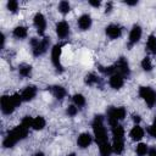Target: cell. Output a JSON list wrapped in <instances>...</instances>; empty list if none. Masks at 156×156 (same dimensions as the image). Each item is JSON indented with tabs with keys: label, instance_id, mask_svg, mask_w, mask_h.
I'll use <instances>...</instances> for the list:
<instances>
[{
	"label": "cell",
	"instance_id": "cell-1",
	"mask_svg": "<svg viewBox=\"0 0 156 156\" xmlns=\"http://www.w3.org/2000/svg\"><path fill=\"white\" fill-rule=\"evenodd\" d=\"M27 134H28V128H26L23 124H21L18 127H16L15 129H12L7 134V136L5 138L2 144H4L5 147H12L18 140L24 139L27 136Z\"/></svg>",
	"mask_w": 156,
	"mask_h": 156
},
{
	"label": "cell",
	"instance_id": "cell-2",
	"mask_svg": "<svg viewBox=\"0 0 156 156\" xmlns=\"http://www.w3.org/2000/svg\"><path fill=\"white\" fill-rule=\"evenodd\" d=\"M102 119H104L102 116H96L94 122H93V129H94L95 140H96V143L99 145L104 144V143H107V133H106V129L104 127Z\"/></svg>",
	"mask_w": 156,
	"mask_h": 156
},
{
	"label": "cell",
	"instance_id": "cell-3",
	"mask_svg": "<svg viewBox=\"0 0 156 156\" xmlns=\"http://www.w3.org/2000/svg\"><path fill=\"white\" fill-rule=\"evenodd\" d=\"M126 117V110L123 107H111L107 111V118L110 126L113 128L118 124V121Z\"/></svg>",
	"mask_w": 156,
	"mask_h": 156
},
{
	"label": "cell",
	"instance_id": "cell-4",
	"mask_svg": "<svg viewBox=\"0 0 156 156\" xmlns=\"http://www.w3.org/2000/svg\"><path fill=\"white\" fill-rule=\"evenodd\" d=\"M139 95L145 100L149 107H152L156 102V93L149 87H140L139 89Z\"/></svg>",
	"mask_w": 156,
	"mask_h": 156
},
{
	"label": "cell",
	"instance_id": "cell-5",
	"mask_svg": "<svg viewBox=\"0 0 156 156\" xmlns=\"http://www.w3.org/2000/svg\"><path fill=\"white\" fill-rule=\"evenodd\" d=\"M30 43H32V46H33L34 56H39V55H41L43 52L46 51V49H48V46L50 44V40H49V38H44L41 41H39L37 39H32Z\"/></svg>",
	"mask_w": 156,
	"mask_h": 156
},
{
	"label": "cell",
	"instance_id": "cell-6",
	"mask_svg": "<svg viewBox=\"0 0 156 156\" xmlns=\"http://www.w3.org/2000/svg\"><path fill=\"white\" fill-rule=\"evenodd\" d=\"M115 73L122 76L123 78L129 76V66H128V62L124 60V57H121L118 62L115 65Z\"/></svg>",
	"mask_w": 156,
	"mask_h": 156
},
{
	"label": "cell",
	"instance_id": "cell-7",
	"mask_svg": "<svg viewBox=\"0 0 156 156\" xmlns=\"http://www.w3.org/2000/svg\"><path fill=\"white\" fill-rule=\"evenodd\" d=\"M61 49H62V44H57L51 50V61H52L54 66L57 68V71H62V66H61V62H60Z\"/></svg>",
	"mask_w": 156,
	"mask_h": 156
},
{
	"label": "cell",
	"instance_id": "cell-8",
	"mask_svg": "<svg viewBox=\"0 0 156 156\" xmlns=\"http://www.w3.org/2000/svg\"><path fill=\"white\" fill-rule=\"evenodd\" d=\"M15 107H16V106H15L13 102L11 101V98H10V96L4 95V96L1 98V110H2L4 113H6V115L12 113L13 110H15Z\"/></svg>",
	"mask_w": 156,
	"mask_h": 156
},
{
	"label": "cell",
	"instance_id": "cell-9",
	"mask_svg": "<svg viewBox=\"0 0 156 156\" xmlns=\"http://www.w3.org/2000/svg\"><path fill=\"white\" fill-rule=\"evenodd\" d=\"M34 24H35V27L38 29L39 35H43L44 34V30L46 28V21H45V17L41 13H37L34 16Z\"/></svg>",
	"mask_w": 156,
	"mask_h": 156
},
{
	"label": "cell",
	"instance_id": "cell-10",
	"mask_svg": "<svg viewBox=\"0 0 156 156\" xmlns=\"http://www.w3.org/2000/svg\"><path fill=\"white\" fill-rule=\"evenodd\" d=\"M140 37H141V28H140V26L135 24L132 28L130 34H129V46H132L133 44H135L136 41H139Z\"/></svg>",
	"mask_w": 156,
	"mask_h": 156
},
{
	"label": "cell",
	"instance_id": "cell-11",
	"mask_svg": "<svg viewBox=\"0 0 156 156\" xmlns=\"http://www.w3.org/2000/svg\"><path fill=\"white\" fill-rule=\"evenodd\" d=\"M68 32H69V27L67 24L66 21H62V22H58L57 26H56V33L60 38H66L68 35Z\"/></svg>",
	"mask_w": 156,
	"mask_h": 156
},
{
	"label": "cell",
	"instance_id": "cell-12",
	"mask_svg": "<svg viewBox=\"0 0 156 156\" xmlns=\"http://www.w3.org/2000/svg\"><path fill=\"white\" fill-rule=\"evenodd\" d=\"M35 94H37L35 87L30 85V87H27V88L22 91L21 96H22V100H23V101H29V100H32V99L35 96Z\"/></svg>",
	"mask_w": 156,
	"mask_h": 156
},
{
	"label": "cell",
	"instance_id": "cell-13",
	"mask_svg": "<svg viewBox=\"0 0 156 156\" xmlns=\"http://www.w3.org/2000/svg\"><path fill=\"white\" fill-rule=\"evenodd\" d=\"M106 34L112 39H117L121 35V28L117 24H110L106 28Z\"/></svg>",
	"mask_w": 156,
	"mask_h": 156
},
{
	"label": "cell",
	"instance_id": "cell-14",
	"mask_svg": "<svg viewBox=\"0 0 156 156\" xmlns=\"http://www.w3.org/2000/svg\"><path fill=\"white\" fill-rule=\"evenodd\" d=\"M78 26H79L80 29L87 30L91 26V18H90V16L89 15H82L79 17V20H78Z\"/></svg>",
	"mask_w": 156,
	"mask_h": 156
},
{
	"label": "cell",
	"instance_id": "cell-15",
	"mask_svg": "<svg viewBox=\"0 0 156 156\" xmlns=\"http://www.w3.org/2000/svg\"><path fill=\"white\" fill-rule=\"evenodd\" d=\"M110 85L113 88V89H119L122 85H123V77L119 76V74H112L110 77Z\"/></svg>",
	"mask_w": 156,
	"mask_h": 156
},
{
	"label": "cell",
	"instance_id": "cell-16",
	"mask_svg": "<svg viewBox=\"0 0 156 156\" xmlns=\"http://www.w3.org/2000/svg\"><path fill=\"white\" fill-rule=\"evenodd\" d=\"M91 143V136L88 134V133H82L79 136H78V145L80 147H88Z\"/></svg>",
	"mask_w": 156,
	"mask_h": 156
},
{
	"label": "cell",
	"instance_id": "cell-17",
	"mask_svg": "<svg viewBox=\"0 0 156 156\" xmlns=\"http://www.w3.org/2000/svg\"><path fill=\"white\" fill-rule=\"evenodd\" d=\"M143 136H144V130H143V128L139 127V126L133 127V129L130 130V138H132L133 140L138 141V140H140Z\"/></svg>",
	"mask_w": 156,
	"mask_h": 156
},
{
	"label": "cell",
	"instance_id": "cell-18",
	"mask_svg": "<svg viewBox=\"0 0 156 156\" xmlns=\"http://www.w3.org/2000/svg\"><path fill=\"white\" fill-rule=\"evenodd\" d=\"M112 134H113V140H123L124 130L119 124H117L116 127L112 128Z\"/></svg>",
	"mask_w": 156,
	"mask_h": 156
},
{
	"label": "cell",
	"instance_id": "cell-19",
	"mask_svg": "<svg viewBox=\"0 0 156 156\" xmlns=\"http://www.w3.org/2000/svg\"><path fill=\"white\" fill-rule=\"evenodd\" d=\"M51 91H52V94H54V96H55L56 99H62V98H65V95H66L65 88H62V87H60V85H54V87H51Z\"/></svg>",
	"mask_w": 156,
	"mask_h": 156
},
{
	"label": "cell",
	"instance_id": "cell-20",
	"mask_svg": "<svg viewBox=\"0 0 156 156\" xmlns=\"http://www.w3.org/2000/svg\"><path fill=\"white\" fill-rule=\"evenodd\" d=\"M99 149H100V154H101V156H110L111 152H112V146H111L108 143L100 144V145H99Z\"/></svg>",
	"mask_w": 156,
	"mask_h": 156
},
{
	"label": "cell",
	"instance_id": "cell-21",
	"mask_svg": "<svg viewBox=\"0 0 156 156\" xmlns=\"http://www.w3.org/2000/svg\"><path fill=\"white\" fill-rule=\"evenodd\" d=\"M32 127L35 129V130H40L45 127V119L43 117H35L33 119V123H32Z\"/></svg>",
	"mask_w": 156,
	"mask_h": 156
},
{
	"label": "cell",
	"instance_id": "cell-22",
	"mask_svg": "<svg viewBox=\"0 0 156 156\" xmlns=\"http://www.w3.org/2000/svg\"><path fill=\"white\" fill-rule=\"evenodd\" d=\"M13 35L17 37V38H26L27 37V28L26 27H22V26H18L13 29Z\"/></svg>",
	"mask_w": 156,
	"mask_h": 156
},
{
	"label": "cell",
	"instance_id": "cell-23",
	"mask_svg": "<svg viewBox=\"0 0 156 156\" xmlns=\"http://www.w3.org/2000/svg\"><path fill=\"white\" fill-rule=\"evenodd\" d=\"M124 149V144H123V140H113V144H112V151H115L116 154H121Z\"/></svg>",
	"mask_w": 156,
	"mask_h": 156
},
{
	"label": "cell",
	"instance_id": "cell-24",
	"mask_svg": "<svg viewBox=\"0 0 156 156\" xmlns=\"http://www.w3.org/2000/svg\"><path fill=\"white\" fill-rule=\"evenodd\" d=\"M147 49L156 55V37L155 35H150L147 39Z\"/></svg>",
	"mask_w": 156,
	"mask_h": 156
},
{
	"label": "cell",
	"instance_id": "cell-25",
	"mask_svg": "<svg viewBox=\"0 0 156 156\" xmlns=\"http://www.w3.org/2000/svg\"><path fill=\"white\" fill-rule=\"evenodd\" d=\"M73 102L76 104V106H84L85 105V98L82 94H76L73 96Z\"/></svg>",
	"mask_w": 156,
	"mask_h": 156
},
{
	"label": "cell",
	"instance_id": "cell-26",
	"mask_svg": "<svg viewBox=\"0 0 156 156\" xmlns=\"http://www.w3.org/2000/svg\"><path fill=\"white\" fill-rule=\"evenodd\" d=\"M30 72H32V67L28 66V65H22L20 67V74L22 77H29L30 76Z\"/></svg>",
	"mask_w": 156,
	"mask_h": 156
},
{
	"label": "cell",
	"instance_id": "cell-27",
	"mask_svg": "<svg viewBox=\"0 0 156 156\" xmlns=\"http://www.w3.org/2000/svg\"><path fill=\"white\" fill-rule=\"evenodd\" d=\"M147 151H149L147 145L144 144V143H140V144L136 146V154H138V156H145Z\"/></svg>",
	"mask_w": 156,
	"mask_h": 156
},
{
	"label": "cell",
	"instance_id": "cell-28",
	"mask_svg": "<svg viewBox=\"0 0 156 156\" xmlns=\"http://www.w3.org/2000/svg\"><path fill=\"white\" fill-rule=\"evenodd\" d=\"M58 10L61 13H68L69 12V4L67 1H61L60 5H58Z\"/></svg>",
	"mask_w": 156,
	"mask_h": 156
},
{
	"label": "cell",
	"instance_id": "cell-29",
	"mask_svg": "<svg viewBox=\"0 0 156 156\" xmlns=\"http://www.w3.org/2000/svg\"><path fill=\"white\" fill-rule=\"evenodd\" d=\"M141 67H143L144 71H151V69H152V65H151V61H150L149 57L143 58V61H141Z\"/></svg>",
	"mask_w": 156,
	"mask_h": 156
},
{
	"label": "cell",
	"instance_id": "cell-30",
	"mask_svg": "<svg viewBox=\"0 0 156 156\" xmlns=\"http://www.w3.org/2000/svg\"><path fill=\"white\" fill-rule=\"evenodd\" d=\"M98 77L95 76V74H93V73H90V74H88L87 77H85V83L87 84H89V85H91V84H94V83H98Z\"/></svg>",
	"mask_w": 156,
	"mask_h": 156
},
{
	"label": "cell",
	"instance_id": "cell-31",
	"mask_svg": "<svg viewBox=\"0 0 156 156\" xmlns=\"http://www.w3.org/2000/svg\"><path fill=\"white\" fill-rule=\"evenodd\" d=\"M10 98H11V101L13 102L15 106H20L21 102L23 101V100H22V96H21L20 94H13V95H11Z\"/></svg>",
	"mask_w": 156,
	"mask_h": 156
},
{
	"label": "cell",
	"instance_id": "cell-32",
	"mask_svg": "<svg viewBox=\"0 0 156 156\" xmlns=\"http://www.w3.org/2000/svg\"><path fill=\"white\" fill-rule=\"evenodd\" d=\"M7 9H9L10 11H12V12H16L17 9H18V2L15 1V0L9 1V4H7Z\"/></svg>",
	"mask_w": 156,
	"mask_h": 156
},
{
	"label": "cell",
	"instance_id": "cell-33",
	"mask_svg": "<svg viewBox=\"0 0 156 156\" xmlns=\"http://www.w3.org/2000/svg\"><path fill=\"white\" fill-rule=\"evenodd\" d=\"M32 123H33V118H30L29 116H27V117H24L22 119V123L21 124H23L26 128H29V127H32Z\"/></svg>",
	"mask_w": 156,
	"mask_h": 156
},
{
	"label": "cell",
	"instance_id": "cell-34",
	"mask_svg": "<svg viewBox=\"0 0 156 156\" xmlns=\"http://www.w3.org/2000/svg\"><path fill=\"white\" fill-rule=\"evenodd\" d=\"M77 112H78V108H77L74 105H71V106L67 107V113H68L69 116H76Z\"/></svg>",
	"mask_w": 156,
	"mask_h": 156
},
{
	"label": "cell",
	"instance_id": "cell-35",
	"mask_svg": "<svg viewBox=\"0 0 156 156\" xmlns=\"http://www.w3.org/2000/svg\"><path fill=\"white\" fill-rule=\"evenodd\" d=\"M147 132H149V134H150L151 136H155V138H156V122H155L152 126L149 127Z\"/></svg>",
	"mask_w": 156,
	"mask_h": 156
},
{
	"label": "cell",
	"instance_id": "cell-36",
	"mask_svg": "<svg viewBox=\"0 0 156 156\" xmlns=\"http://www.w3.org/2000/svg\"><path fill=\"white\" fill-rule=\"evenodd\" d=\"M89 4H90L91 6H94V7H99V6H100V1H94V0H90V1H89Z\"/></svg>",
	"mask_w": 156,
	"mask_h": 156
},
{
	"label": "cell",
	"instance_id": "cell-37",
	"mask_svg": "<svg viewBox=\"0 0 156 156\" xmlns=\"http://www.w3.org/2000/svg\"><path fill=\"white\" fill-rule=\"evenodd\" d=\"M149 156H156V149H150L149 150Z\"/></svg>",
	"mask_w": 156,
	"mask_h": 156
},
{
	"label": "cell",
	"instance_id": "cell-38",
	"mask_svg": "<svg viewBox=\"0 0 156 156\" xmlns=\"http://www.w3.org/2000/svg\"><path fill=\"white\" fill-rule=\"evenodd\" d=\"M111 7H112V2H108V4L106 5V13L111 11Z\"/></svg>",
	"mask_w": 156,
	"mask_h": 156
},
{
	"label": "cell",
	"instance_id": "cell-39",
	"mask_svg": "<svg viewBox=\"0 0 156 156\" xmlns=\"http://www.w3.org/2000/svg\"><path fill=\"white\" fill-rule=\"evenodd\" d=\"M133 119H134L135 123H139L140 122V117L139 116H133Z\"/></svg>",
	"mask_w": 156,
	"mask_h": 156
},
{
	"label": "cell",
	"instance_id": "cell-40",
	"mask_svg": "<svg viewBox=\"0 0 156 156\" xmlns=\"http://www.w3.org/2000/svg\"><path fill=\"white\" fill-rule=\"evenodd\" d=\"M126 4H128V5H136L138 4V1L135 0V1H124Z\"/></svg>",
	"mask_w": 156,
	"mask_h": 156
},
{
	"label": "cell",
	"instance_id": "cell-41",
	"mask_svg": "<svg viewBox=\"0 0 156 156\" xmlns=\"http://www.w3.org/2000/svg\"><path fill=\"white\" fill-rule=\"evenodd\" d=\"M34 156H44V154H43V152H37Z\"/></svg>",
	"mask_w": 156,
	"mask_h": 156
},
{
	"label": "cell",
	"instance_id": "cell-42",
	"mask_svg": "<svg viewBox=\"0 0 156 156\" xmlns=\"http://www.w3.org/2000/svg\"><path fill=\"white\" fill-rule=\"evenodd\" d=\"M69 156H74V155H73V154H72V155H69Z\"/></svg>",
	"mask_w": 156,
	"mask_h": 156
},
{
	"label": "cell",
	"instance_id": "cell-43",
	"mask_svg": "<svg viewBox=\"0 0 156 156\" xmlns=\"http://www.w3.org/2000/svg\"><path fill=\"white\" fill-rule=\"evenodd\" d=\"M155 122H156V118H155Z\"/></svg>",
	"mask_w": 156,
	"mask_h": 156
}]
</instances>
